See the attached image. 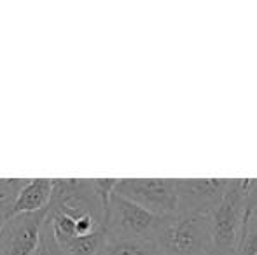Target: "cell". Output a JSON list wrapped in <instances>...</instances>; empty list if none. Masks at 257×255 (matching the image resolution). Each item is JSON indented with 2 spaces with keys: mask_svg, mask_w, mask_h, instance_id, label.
<instances>
[{
  "mask_svg": "<svg viewBox=\"0 0 257 255\" xmlns=\"http://www.w3.org/2000/svg\"><path fill=\"white\" fill-rule=\"evenodd\" d=\"M53 199L49 211L65 213L75 218L82 215H96L105 220V208L102 197L95 187V180L88 178H54Z\"/></svg>",
  "mask_w": 257,
  "mask_h": 255,
  "instance_id": "5b68a950",
  "label": "cell"
},
{
  "mask_svg": "<svg viewBox=\"0 0 257 255\" xmlns=\"http://www.w3.org/2000/svg\"><path fill=\"white\" fill-rule=\"evenodd\" d=\"M229 178H186L177 180L179 213L212 215L222 203Z\"/></svg>",
  "mask_w": 257,
  "mask_h": 255,
  "instance_id": "8992f818",
  "label": "cell"
},
{
  "mask_svg": "<svg viewBox=\"0 0 257 255\" xmlns=\"http://www.w3.org/2000/svg\"><path fill=\"white\" fill-rule=\"evenodd\" d=\"M238 255H257V210L248 215L243 229V241Z\"/></svg>",
  "mask_w": 257,
  "mask_h": 255,
  "instance_id": "7c38bea8",
  "label": "cell"
},
{
  "mask_svg": "<svg viewBox=\"0 0 257 255\" xmlns=\"http://www.w3.org/2000/svg\"><path fill=\"white\" fill-rule=\"evenodd\" d=\"M115 194L159 218L179 213L177 178H119Z\"/></svg>",
  "mask_w": 257,
  "mask_h": 255,
  "instance_id": "277c9868",
  "label": "cell"
},
{
  "mask_svg": "<svg viewBox=\"0 0 257 255\" xmlns=\"http://www.w3.org/2000/svg\"><path fill=\"white\" fill-rule=\"evenodd\" d=\"M48 211L49 208L7 218L0 231V255H34Z\"/></svg>",
  "mask_w": 257,
  "mask_h": 255,
  "instance_id": "52a82bcc",
  "label": "cell"
},
{
  "mask_svg": "<svg viewBox=\"0 0 257 255\" xmlns=\"http://www.w3.org/2000/svg\"><path fill=\"white\" fill-rule=\"evenodd\" d=\"M213 255H219V253H213Z\"/></svg>",
  "mask_w": 257,
  "mask_h": 255,
  "instance_id": "9a60e30c",
  "label": "cell"
},
{
  "mask_svg": "<svg viewBox=\"0 0 257 255\" xmlns=\"http://www.w3.org/2000/svg\"><path fill=\"white\" fill-rule=\"evenodd\" d=\"M153 243L159 255H213L212 215L175 213L161 218Z\"/></svg>",
  "mask_w": 257,
  "mask_h": 255,
  "instance_id": "6da1fadb",
  "label": "cell"
},
{
  "mask_svg": "<svg viewBox=\"0 0 257 255\" xmlns=\"http://www.w3.org/2000/svg\"><path fill=\"white\" fill-rule=\"evenodd\" d=\"M98 255H159L153 241H108Z\"/></svg>",
  "mask_w": 257,
  "mask_h": 255,
  "instance_id": "9c48e42d",
  "label": "cell"
},
{
  "mask_svg": "<svg viewBox=\"0 0 257 255\" xmlns=\"http://www.w3.org/2000/svg\"><path fill=\"white\" fill-rule=\"evenodd\" d=\"M254 210H257V178H248L245 192V222Z\"/></svg>",
  "mask_w": 257,
  "mask_h": 255,
  "instance_id": "4fadbf2b",
  "label": "cell"
},
{
  "mask_svg": "<svg viewBox=\"0 0 257 255\" xmlns=\"http://www.w3.org/2000/svg\"><path fill=\"white\" fill-rule=\"evenodd\" d=\"M34 255H67L61 250V246L58 245L56 238H54L53 225H51V222H49V218H46L44 225H42L39 245H37V248H35Z\"/></svg>",
  "mask_w": 257,
  "mask_h": 255,
  "instance_id": "8fae6325",
  "label": "cell"
},
{
  "mask_svg": "<svg viewBox=\"0 0 257 255\" xmlns=\"http://www.w3.org/2000/svg\"><path fill=\"white\" fill-rule=\"evenodd\" d=\"M53 191L54 182L51 178H30L27 187L21 191L20 197L14 203L13 210H11V217L48 210L53 199Z\"/></svg>",
  "mask_w": 257,
  "mask_h": 255,
  "instance_id": "ba28073f",
  "label": "cell"
},
{
  "mask_svg": "<svg viewBox=\"0 0 257 255\" xmlns=\"http://www.w3.org/2000/svg\"><path fill=\"white\" fill-rule=\"evenodd\" d=\"M161 218L114 192L105 211L108 241H153Z\"/></svg>",
  "mask_w": 257,
  "mask_h": 255,
  "instance_id": "3957f363",
  "label": "cell"
},
{
  "mask_svg": "<svg viewBox=\"0 0 257 255\" xmlns=\"http://www.w3.org/2000/svg\"><path fill=\"white\" fill-rule=\"evenodd\" d=\"M248 178H229L222 203L212 213L213 248L219 255H238L245 229V192Z\"/></svg>",
  "mask_w": 257,
  "mask_h": 255,
  "instance_id": "7a4b0ae2",
  "label": "cell"
},
{
  "mask_svg": "<svg viewBox=\"0 0 257 255\" xmlns=\"http://www.w3.org/2000/svg\"><path fill=\"white\" fill-rule=\"evenodd\" d=\"M28 180L30 178H0V211H4L7 218L11 217V210Z\"/></svg>",
  "mask_w": 257,
  "mask_h": 255,
  "instance_id": "30bf717a",
  "label": "cell"
},
{
  "mask_svg": "<svg viewBox=\"0 0 257 255\" xmlns=\"http://www.w3.org/2000/svg\"><path fill=\"white\" fill-rule=\"evenodd\" d=\"M6 222H7V215L4 213V211H0V231H2V227H4Z\"/></svg>",
  "mask_w": 257,
  "mask_h": 255,
  "instance_id": "5bb4252c",
  "label": "cell"
}]
</instances>
